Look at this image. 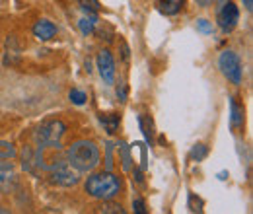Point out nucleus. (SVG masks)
Listing matches in <instances>:
<instances>
[{
	"mask_svg": "<svg viewBox=\"0 0 253 214\" xmlns=\"http://www.w3.org/2000/svg\"><path fill=\"white\" fill-rule=\"evenodd\" d=\"M66 162L80 173H86V171H92L97 168L99 164V150L92 140H78L74 142L68 152H66Z\"/></svg>",
	"mask_w": 253,
	"mask_h": 214,
	"instance_id": "f257e3e1",
	"label": "nucleus"
},
{
	"mask_svg": "<svg viewBox=\"0 0 253 214\" xmlns=\"http://www.w3.org/2000/svg\"><path fill=\"white\" fill-rule=\"evenodd\" d=\"M119 191H121V179L115 177L109 170L90 175L86 181V193L99 201H111L113 197L119 195Z\"/></svg>",
	"mask_w": 253,
	"mask_h": 214,
	"instance_id": "f03ea898",
	"label": "nucleus"
},
{
	"mask_svg": "<svg viewBox=\"0 0 253 214\" xmlns=\"http://www.w3.org/2000/svg\"><path fill=\"white\" fill-rule=\"evenodd\" d=\"M64 130H66V125L63 121H47L43 123L35 134V140H37V146L39 148H45V146H51V148H59L61 146V138H63Z\"/></svg>",
	"mask_w": 253,
	"mask_h": 214,
	"instance_id": "7ed1b4c3",
	"label": "nucleus"
},
{
	"mask_svg": "<svg viewBox=\"0 0 253 214\" xmlns=\"http://www.w3.org/2000/svg\"><path fill=\"white\" fill-rule=\"evenodd\" d=\"M218 66L232 84H242V62L234 51H222L218 57Z\"/></svg>",
	"mask_w": 253,
	"mask_h": 214,
	"instance_id": "20e7f679",
	"label": "nucleus"
},
{
	"mask_svg": "<svg viewBox=\"0 0 253 214\" xmlns=\"http://www.w3.org/2000/svg\"><path fill=\"white\" fill-rule=\"evenodd\" d=\"M49 171H51V181L61 187H72L80 179V171H76L68 162H57L49 166Z\"/></svg>",
	"mask_w": 253,
	"mask_h": 214,
	"instance_id": "39448f33",
	"label": "nucleus"
},
{
	"mask_svg": "<svg viewBox=\"0 0 253 214\" xmlns=\"http://www.w3.org/2000/svg\"><path fill=\"white\" fill-rule=\"evenodd\" d=\"M238 22H240V10L234 2L228 0V2L218 6V26L224 33H230V31L236 30Z\"/></svg>",
	"mask_w": 253,
	"mask_h": 214,
	"instance_id": "423d86ee",
	"label": "nucleus"
},
{
	"mask_svg": "<svg viewBox=\"0 0 253 214\" xmlns=\"http://www.w3.org/2000/svg\"><path fill=\"white\" fill-rule=\"evenodd\" d=\"M97 70H99V76L103 78V82L107 86H111L115 80V61L107 49L99 51V55H97Z\"/></svg>",
	"mask_w": 253,
	"mask_h": 214,
	"instance_id": "0eeeda50",
	"label": "nucleus"
},
{
	"mask_svg": "<svg viewBox=\"0 0 253 214\" xmlns=\"http://www.w3.org/2000/svg\"><path fill=\"white\" fill-rule=\"evenodd\" d=\"M33 35L39 39V41H49L57 35V26L49 20H39L35 26H33Z\"/></svg>",
	"mask_w": 253,
	"mask_h": 214,
	"instance_id": "6e6552de",
	"label": "nucleus"
},
{
	"mask_svg": "<svg viewBox=\"0 0 253 214\" xmlns=\"http://www.w3.org/2000/svg\"><path fill=\"white\" fill-rule=\"evenodd\" d=\"M158 10L166 16H173L177 14L183 6H185V0H158Z\"/></svg>",
	"mask_w": 253,
	"mask_h": 214,
	"instance_id": "1a4fd4ad",
	"label": "nucleus"
},
{
	"mask_svg": "<svg viewBox=\"0 0 253 214\" xmlns=\"http://www.w3.org/2000/svg\"><path fill=\"white\" fill-rule=\"evenodd\" d=\"M99 121H101V125L105 127V130H107L109 134H115L117 128H119L121 119H119V115H115V113H101V115H99Z\"/></svg>",
	"mask_w": 253,
	"mask_h": 214,
	"instance_id": "9d476101",
	"label": "nucleus"
},
{
	"mask_svg": "<svg viewBox=\"0 0 253 214\" xmlns=\"http://www.w3.org/2000/svg\"><path fill=\"white\" fill-rule=\"evenodd\" d=\"M230 109H232V128H242L244 127V107L236 101V99H232L230 101Z\"/></svg>",
	"mask_w": 253,
	"mask_h": 214,
	"instance_id": "9b49d317",
	"label": "nucleus"
},
{
	"mask_svg": "<svg viewBox=\"0 0 253 214\" xmlns=\"http://www.w3.org/2000/svg\"><path fill=\"white\" fill-rule=\"evenodd\" d=\"M95 22H97L95 14H92V16H88V18H82V20L78 22V26H80V31H82L84 35H90V33H94Z\"/></svg>",
	"mask_w": 253,
	"mask_h": 214,
	"instance_id": "f8f14e48",
	"label": "nucleus"
},
{
	"mask_svg": "<svg viewBox=\"0 0 253 214\" xmlns=\"http://www.w3.org/2000/svg\"><path fill=\"white\" fill-rule=\"evenodd\" d=\"M207 154H209V148L205 144H195L193 150H191V160L193 162H203L207 158Z\"/></svg>",
	"mask_w": 253,
	"mask_h": 214,
	"instance_id": "ddd939ff",
	"label": "nucleus"
},
{
	"mask_svg": "<svg viewBox=\"0 0 253 214\" xmlns=\"http://www.w3.org/2000/svg\"><path fill=\"white\" fill-rule=\"evenodd\" d=\"M82 10H86L88 14H97L99 12V2L97 0H78Z\"/></svg>",
	"mask_w": 253,
	"mask_h": 214,
	"instance_id": "4468645a",
	"label": "nucleus"
},
{
	"mask_svg": "<svg viewBox=\"0 0 253 214\" xmlns=\"http://www.w3.org/2000/svg\"><path fill=\"white\" fill-rule=\"evenodd\" d=\"M68 97H70V101L72 103H76V105H84L86 103V93L82 92V90H70V93H68Z\"/></svg>",
	"mask_w": 253,
	"mask_h": 214,
	"instance_id": "2eb2a0df",
	"label": "nucleus"
},
{
	"mask_svg": "<svg viewBox=\"0 0 253 214\" xmlns=\"http://www.w3.org/2000/svg\"><path fill=\"white\" fill-rule=\"evenodd\" d=\"M119 152H121V158H123V170H125V171H128V170H130V154H128L126 144L119 142Z\"/></svg>",
	"mask_w": 253,
	"mask_h": 214,
	"instance_id": "dca6fc26",
	"label": "nucleus"
},
{
	"mask_svg": "<svg viewBox=\"0 0 253 214\" xmlns=\"http://www.w3.org/2000/svg\"><path fill=\"white\" fill-rule=\"evenodd\" d=\"M99 213H111V214H123V209L121 205H113V203H107L99 209Z\"/></svg>",
	"mask_w": 253,
	"mask_h": 214,
	"instance_id": "f3484780",
	"label": "nucleus"
},
{
	"mask_svg": "<svg viewBox=\"0 0 253 214\" xmlns=\"http://www.w3.org/2000/svg\"><path fill=\"white\" fill-rule=\"evenodd\" d=\"M197 30L205 33V35H209V33H212V24L209 20H197Z\"/></svg>",
	"mask_w": 253,
	"mask_h": 214,
	"instance_id": "a211bd4d",
	"label": "nucleus"
},
{
	"mask_svg": "<svg viewBox=\"0 0 253 214\" xmlns=\"http://www.w3.org/2000/svg\"><path fill=\"white\" fill-rule=\"evenodd\" d=\"M189 209L193 213H201V211H203L201 199H195V195H189Z\"/></svg>",
	"mask_w": 253,
	"mask_h": 214,
	"instance_id": "6ab92c4d",
	"label": "nucleus"
},
{
	"mask_svg": "<svg viewBox=\"0 0 253 214\" xmlns=\"http://www.w3.org/2000/svg\"><path fill=\"white\" fill-rule=\"evenodd\" d=\"M132 211H134L136 214H146L144 201H142V199H134V201H132Z\"/></svg>",
	"mask_w": 253,
	"mask_h": 214,
	"instance_id": "aec40b11",
	"label": "nucleus"
},
{
	"mask_svg": "<svg viewBox=\"0 0 253 214\" xmlns=\"http://www.w3.org/2000/svg\"><path fill=\"white\" fill-rule=\"evenodd\" d=\"M117 97H119L121 101H126V84H119V88H117Z\"/></svg>",
	"mask_w": 253,
	"mask_h": 214,
	"instance_id": "412c9836",
	"label": "nucleus"
},
{
	"mask_svg": "<svg viewBox=\"0 0 253 214\" xmlns=\"http://www.w3.org/2000/svg\"><path fill=\"white\" fill-rule=\"evenodd\" d=\"M244 6H246V10H248V12H252V10H253V0H244Z\"/></svg>",
	"mask_w": 253,
	"mask_h": 214,
	"instance_id": "4be33fe9",
	"label": "nucleus"
},
{
	"mask_svg": "<svg viewBox=\"0 0 253 214\" xmlns=\"http://www.w3.org/2000/svg\"><path fill=\"white\" fill-rule=\"evenodd\" d=\"M211 2H212V0H197V4H199V6H203V8L211 6Z\"/></svg>",
	"mask_w": 253,
	"mask_h": 214,
	"instance_id": "5701e85b",
	"label": "nucleus"
},
{
	"mask_svg": "<svg viewBox=\"0 0 253 214\" xmlns=\"http://www.w3.org/2000/svg\"><path fill=\"white\" fill-rule=\"evenodd\" d=\"M2 213H6V211H4V209H2V207H0V214H2Z\"/></svg>",
	"mask_w": 253,
	"mask_h": 214,
	"instance_id": "b1692460",
	"label": "nucleus"
}]
</instances>
